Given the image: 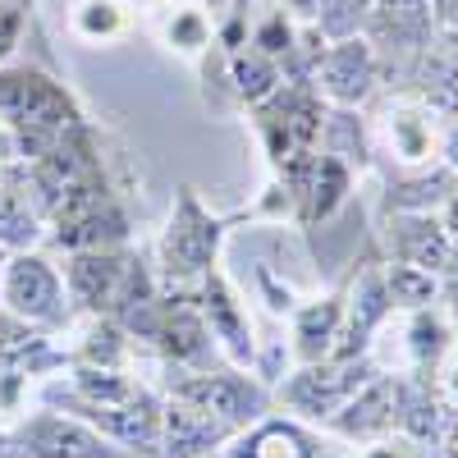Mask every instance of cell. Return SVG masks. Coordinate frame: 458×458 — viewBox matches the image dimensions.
Listing matches in <instances>:
<instances>
[{
	"label": "cell",
	"mask_w": 458,
	"mask_h": 458,
	"mask_svg": "<svg viewBox=\"0 0 458 458\" xmlns=\"http://www.w3.org/2000/svg\"><path fill=\"white\" fill-rule=\"evenodd\" d=\"M380 129H386L390 157L403 170H422L440 161V133H436V110L422 106L417 97H403L394 106H386L380 114Z\"/></svg>",
	"instance_id": "cell-16"
},
{
	"label": "cell",
	"mask_w": 458,
	"mask_h": 458,
	"mask_svg": "<svg viewBox=\"0 0 458 458\" xmlns=\"http://www.w3.org/2000/svg\"><path fill=\"white\" fill-rule=\"evenodd\" d=\"M170 394L198 403L234 436L271 412V390L257 376H243V371H174L170 367Z\"/></svg>",
	"instance_id": "cell-4"
},
{
	"label": "cell",
	"mask_w": 458,
	"mask_h": 458,
	"mask_svg": "<svg viewBox=\"0 0 458 458\" xmlns=\"http://www.w3.org/2000/svg\"><path fill=\"white\" fill-rule=\"evenodd\" d=\"M165 37H170L179 51H202V47H207V37H211V23H207L202 10H179Z\"/></svg>",
	"instance_id": "cell-29"
},
{
	"label": "cell",
	"mask_w": 458,
	"mask_h": 458,
	"mask_svg": "<svg viewBox=\"0 0 458 458\" xmlns=\"http://www.w3.org/2000/svg\"><path fill=\"white\" fill-rule=\"evenodd\" d=\"M193 298L202 308V321H207V330L216 339V349H225V358L234 367H252L257 339H252V321H248V308H243V298L234 293V284H229L220 271H207Z\"/></svg>",
	"instance_id": "cell-10"
},
{
	"label": "cell",
	"mask_w": 458,
	"mask_h": 458,
	"mask_svg": "<svg viewBox=\"0 0 458 458\" xmlns=\"http://www.w3.org/2000/svg\"><path fill=\"white\" fill-rule=\"evenodd\" d=\"M371 0H321L317 10V32L330 37V42H344V37H358V23L367 19Z\"/></svg>",
	"instance_id": "cell-27"
},
{
	"label": "cell",
	"mask_w": 458,
	"mask_h": 458,
	"mask_svg": "<svg viewBox=\"0 0 458 458\" xmlns=\"http://www.w3.org/2000/svg\"><path fill=\"white\" fill-rule=\"evenodd\" d=\"M211 458H220V454H211Z\"/></svg>",
	"instance_id": "cell-39"
},
{
	"label": "cell",
	"mask_w": 458,
	"mask_h": 458,
	"mask_svg": "<svg viewBox=\"0 0 458 458\" xmlns=\"http://www.w3.org/2000/svg\"><path fill=\"white\" fill-rule=\"evenodd\" d=\"M79 362L83 367H114V371H124V362H129V335L114 326L110 317H92L88 330H83V344H79Z\"/></svg>",
	"instance_id": "cell-23"
},
{
	"label": "cell",
	"mask_w": 458,
	"mask_h": 458,
	"mask_svg": "<svg viewBox=\"0 0 458 458\" xmlns=\"http://www.w3.org/2000/svg\"><path fill=\"white\" fill-rule=\"evenodd\" d=\"M386 243H390V261L422 266L431 276H445L454 266V239H449L440 211H390Z\"/></svg>",
	"instance_id": "cell-11"
},
{
	"label": "cell",
	"mask_w": 458,
	"mask_h": 458,
	"mask_svg": "<svg viewBox=\"0 0 458 458\" xmlns=\"http://www.w3.org/2000/svg\"><path fill=\"white\" fill-rule=\"evenodd\" d=\"M454 170L449 165H422V170H403L399 179H390L386 193V216L390 211H440L454 193Z\"/></svg>",
	"instance_id": "cell-19"
},
{
	"label": "cell",
	"mask_w": 458,
	"mask_h": 458,
	"mask_svg": "<svg viewBox=\"0 0 458 458\" xmlns=\"http://www.w3.org/2000/svg\"><path fill=\"white\" fill-rule=\"evenodd\" d=\"M42 344H47V330L28 326L10 308L0 312V367H5V371H23V362L42 349Z\"/></svg>",
	"instance_id": "cell-24"
},
{
	"label": "cell",
	"mask_w": 458,
	"mask_h": 458,
	"mask_svg": "<svg viewBox=\"0 0 458 458\" xmlns=\"http://www.w3.org/2000/svg\"><path fill=\"white\" fill-rule=\"evenodd\" d=\"M367 28H371V37H367L371 47H394V51L422 55L436 32V0H371Z\"/></svg>",
	"instance_id": "cell-17"
},
{
	"label": "cell",
	"mask_w": 458,
	"mask_h": 458,
	"mask_svg": "<svg viewBox=\"0 0 458 458\" xmlns=\"http://www.w3.org/2000/svg\"><path fill=\"white\" fill-rule=\"evenodd\" d=\"M229 440H234V431L216 422L211 412H202L198 403L179 394L161 403V458H211Z\"/></svg>",
	"instance_id": "cell-15"
},
{
	"label": "cell",
	"mask_w": 458,
	"mask_h": 458,
	"mask_svg": "<svg viewBox=\"0 0 458 458\" xmlns=\"http://www.w3.org/2000/svg\"><path fill=\"white\" fill-rule=\"evenodd\" d=\"M376 73H380L376 47L367 37H344V42L326 47V55L312 69V83H317V97H326L344 110H358L376 92Z\"/></svg>",
	"instance_id": "cell-8"
},
{
	"label": "cell",
	"mask_w": 458,
	"mask_h": 458,
	"mask_svg": "<svg viewBox=\"0 0 458 458\" xmlns=\"http://www.w3.org/2000/svg\"><path fill=\"white\" fill-rule=\"evenodd\" d=\"M284 5H289V14H298V19H317L321 0H284Z\"/></svg>",
	"instance_id": "cell-34"
},
{
	"label": "cell",
	"mask_w": 458,
	"mask_h": 458,
	"mask_svg": "<svg viewBox=\"0 0 458 458\" xmlns=\"http://www.w3.org/2000/svg\"><path fill=\"white\" fill-rule=\"evenodd\" d=\"M339 326H344V293H326L317 302L293 308V339L289 353L298 358V367L308 362H326L339 344Z\"/></svg>",
	"instance_id": "cell-18"
},
{
	"label": "cell",
	"mask_w": 458,
	"mask_h": 458,
	"mask_svg": "<svg viewBox=\"0 0 458 458\" xmlns=\"http://www.w3.org/2000/svg\"><path fill=\"white\" fill-rule=\"evenodd\" d=\"M349 188H353V170L344 165V161H335V157H321L317 151V165H312V179H308V188H302V225H317V220H330L339 207H344V198H349Z\"/></svg>",
	"instance_id": "cell-20"
},
{
	"label": "cell",
	"mask_w": 458,
	"mask_h": 458,
	"mask_svg": "<svg viewBox=\"0 0 458 458\" xmlns=\"http://www.w3.org/2000/svg\"><path fill=\"white\" fill-rule=\"evenodd\" d=\"M5 257H10V252H5V248H0V266H5Z\"/></svg>",
	"instance_id": "cell-38"
},
{
	"label": "cell",
	"mask_w": 458,
	"mask_h": 458,
	"mask_svg": "<svg viewBox=\"0 0 458 458\" xmlns=\"http://www.w3.org/2000/svg\"><path fill=\"white\" fill-rule=\"evenodd\" d=\"M386 293L394 302V312H417L431 308L440 293V276L422 271V266H403V261H386Z\"/></svg>",
	"instance_id": "cell-22"
},
{
	"label": "cell",
	"mask_w": 458,
	"mask_h": 458,
	"mask_svg": "<svg viewBox=\"0 0 458 458\" xmlns=\"http://www.w3.org/2000/svg\"><path fill=\"white\" fill-rule=\"evenodd\" d=\"M317 151H321V157L344 161L349 170H362V165L371 161V147H367V133H362V124H358V114H353V110H344V106L326 110Z\"/></svg>",
	"instance_id": "cell-21"
},
{
	"label": "cell",
	"mask_w": 458,
	"mask_h": 458,
	"mask_svg": "<svg viewBox=\"0 0 458 458\" xmlns=\"http://www.w3.org/2000/svg\"><path fill=\"white\" fill-rule=\"evenodd\" d=\"M454 353H458V321H454Z\"/></svg>",
	"instance_id": "cell-37"
},
{
	"label": "cell",
	"mask_w": 458,
	"mask_h": 458,
	"mask_svg": "<svg viewBox=\"0 0 458 458\" xmlns=\"http://www.w3.org/2000/svg\"><path fill=\"white\" fill-rule=\"evenodd\" d=\"M293 23H289V14L284 10H271V14H261L257 19V28H252V51H261L266 60H284L289 51H293Z\"/></svg>",
	"instance_id": "cell-28"
},
{
	"label": "cell",
	"mask_w": 458,
	"mask_h": 458,
	"mask_svg": "<svg viewBox=\"0 0 458 458\" xmlns=\"http://www.w3.org/2000/svg\"><path fill=\"white\" fill-rule=\"evenodd\" d=\"M440 161L458 174V114H449V124H445V133H440Z\"/></svg>",
	"instance_id": "cell-32"
},
{
	"label": "cell",
	"mask_w": 458,
	"mask_h": 458,
	"mask_svg": "<svg viewBox=\"0 0 458 458\" xmlns=\"http://www.w3.org/2000/svg\"><path fill=\"white\" fill-rule=\"evenodd\" d=\"M5 161H10V142H5V129H0V170H5Z\"/></svg>",
	"instance_id": "cell-36"
},
{
	"label": "cell",
	"mask_w": 458,
	"mask_h": 458,
	"mask_svg": "<svg viewBox=\"0 0 458 458\" xmlns=\"http://www.w3.org/2000/svg\"><path fill=\"white\" fill-rule=\"evenodd\" d=\"M454 353V321L436 308H417V312H403L399 321V367L390 376H422L431 380L445 358Z\"/></svg>",
	"instance_id": "cell-14"
},
{
	"label": "cell",
	"mask_w": 458,
	"mask_h": 458,
	"mask_svg": "<svg viewBox=\"0 0 458 458\" xmlns=\"http://www.w3.org/2000/svg\"><path fill=\"white\" fill-rule=\"evenodd\" d=\"M0 129L10 142V161H42L55 142H64L73 129H83V114L73 97L47 79L42 69H0Z\"/></svg>",
	"instance_id": "cell-1"
},
{
	"label": "cell",
	"mask_w": 458,
	"mask_h": 458,
	"mask_svg": "<svg viewBox=\"0 0 458 458\" xmlns=\"http://www.w3.org/2000/svg\"><path fill=\"white\" fill-rule=\"evenodd\" d=\"M47 225L55 229L51 239L64 252H114L129 243V216L106 188L101 170L88 174L83 183L64 188L47 216Z\"/></svg>",
	"instance_id": "cell-2"
},
{
	"label": "cell",
	"mask_w": 458,
	"mask_h": 458,
	"mask_svg": "<svg viewBox=\"0 0 458 458\" xmlns=\"http://www.w3.org/2000/svg\"><path fill=\"white\" fill-rule=\"evenodd\" d=\"M23 23H28V10H19V5H0V60H5V55L19 47Z\"/></svg>",
	"instance_id": "cell-30"
},
{
	"label": "cell",
	"mask_w": 458,
	"mask_h": 458,
	"mask_svg": "<svg viewBox=\"0 0 458 458\" xmlns=\"http://www.w3.org/2000/svg\"><path fill=\"white\" fill-rule=\"evenodd\" d=\"M376 376V362L371 358H358V362H339V358H326V362H308V367H298L280 380V390L276 399L298 412L302 422H317L326 427L330 417L349 403L367 380Z\"/></svg>",
	"instance_id": "cell-3"
},
{
	"label": "cell",
	"mask_w": 458,
	"mask_h": 458,
	"mask_svg": "<svg viewBox=\"0 0 458 458\" xmlns=\"http://www.w3.org/2000/svg\"><path fill=\"white\" fill-rule=\"evenodd\" d=\"M440 458H458V417L449 422V431H445V440H440Z\"/></svg>",
	"instance_id": "cell-35"
},
{
	"label": "cell",
	"mask_w": 458,
	"mask_h": 458,
	"mask_svg": "<svg viewBox=\"0 0 458 458\" xmlns=\"http://www.w3.org/2000/svg\"><path fill=\"white\" fill-rule=\"evenodd\" d=\"M129 252L114 248V252H69L64 261V289H69V308H83L92 317H110L114 308V293L124 284L129 271Z\"/></svg>",
	"instance_id": "cell-13"
},
{
	"label": "cell",
	"mask_w": 458,
	"mask_h": 458,
	"mask_svg": "<svg viewBox=\"0 0 458 458\" xmlns=\"http://www.w3.org/2000/svg\"><path fill=\"white\" fill-rule=\"evenodd\" d=\"M225 458H349V454H339L330 440H321L317 431L293 422V417L266 412L261 422H252L248 431L229 440Z\"/></svg>",
	"instance_id": "cell-12"
},
{
	"label": "cell",
	"mask_w": 458,
	"mask_h": 458,
	"mask_svg": "<svg viewBox=\"0 0 458 458\" xmlns=\"http://www.w3.org/2000/svg\"><path fill=\"white\" fill-rule=\"evenodd\" d=\"M440 220H445V229H449V239L458 243V179H454V193H449V202L440 207Z\"/></svg>",
	"instance_id": "cell-33"
},
{
	"label": "cell",
	"mask_w": 458,
	"mask_h": 458,
	"mask_svg": "<svg viewBox=\"0 0 458 458\" xmlns=\"http://www.w3.org/2000/svg\"><path fill=\"white\" fill-rule=\"evenodd\" d=\"M220 239H225L220 220L193 198V188H179L174 216H170L165 234H161V266H165V276L179 284V280H202L207 271H216Z\"/></svg>",
	"instance_id": "cell-6"
},
{
	"label": "cell",
	"mask_w": 458,
	"mask_h": 458,
	"mask_svg": "<svg viewBox=\"0 0 458 458\" xmlns=\"http://www.w3.org/2000/svg\"><path fill=\"white\" fill-rule=\"evenodd\" d=\"M73 32L92 47L114 42V37L124 32V5L120 0H83V5L73 10Z\"/></svg>",
	"instance_id": "cell-25"
},
{
	"label": "cell",
	"mask_w": 458,
	"mask_h": 458,
	"mask_svg": "<svg viewBox=\"0 0 458 458\" xmlns=\"http://www.w3.org/2000/svg\"><path fill=\"white\" fill-rule=\"evenodd\" d=\"M23 458H129L120 445H110L101 431H92L83 417L42 408L14 431Z\"/></svg>",
	"instance_id": "cell-7"
},
{
	"label": "cell",
	"mask_w": 458,
	"mask_h": 458,
	"mask_svg": "<svg viewBox=\"0 0 458 458\" xmlns=\"http://www.w3.org/2000/svg\"><path fill=\"white\" fill-rule=\"evenodd\" d=\"M436 308L449 317V321H458V271H445L440 276V293H436Z\"/></svg>",
	"instance_id": "cell-31"
},
{
	"label": "cell",
	"mask_w": 458,
	"mask_h": 458,
	"mask_svg": "<svg viewBox=\"0 0 458 458\" xmlns=\"http://www.w3.org/2000/svg\"><path fill=\"white\" fill-rule=\"evenodd\" d=\"M229 69H234V83H239V97H248L252 106L257 101H266V97H271L280 83H284V73H280V64L276 60H266L261 51H239L234 55V64H229Z\"/></svg>",
	"instance_id": "cell-26"
},
{
	"label": "cell",
	"mask_w": 458,
	"mask_h": 458,
	"mask_svg": "<svg viewBox=\"0 0 458 458\" xmlns=\"http://www.w3.org/2000/svg\"><path fill=\"white\" fill-rule=\"evenodd\" d=\"M0 298L14 317H23L37 330H60L69 326V289L60 266L42 252H10L5 276H0Z\"/></svg>",
	"instance_id": "cell-5"
},
{
	"label": "cell",
	"mask_w": 458,
	"mask_h": 458,
	"mask_svg": "<svg viewBox=\"0 0 458 458\" xmlns=\"http://www.w3.org/2000/svg\"><path fill=\"white\" fill-rule=\"evenodd\" d=\"M394 403H399V376L376 371L321 431L344 445H376V440L394 436Z\"/></svg>",
	"instance_id": "cell-9"
}]
</instances>
